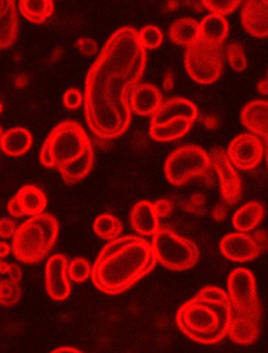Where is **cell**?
<instances>
[{
    "instance_id": "cell-13",
    "label": "cell",
    "mask_w": 268,
    "mask_h": 353,
    "mask_svg": "<svg viewBox=\"0 0 268 353\" xmlns=\"http://www.w3.org/2000/svg\"><path fill=\"white\" fill-rule=\"evenodd\" d=\"M67 268L68 259L63 254H54L46 263V292L50 299L54 301H65L72 293V285L67 273Z\"/></svg>"
},
{
    "instance_id": "cell-7",
    "label": "cell",
    "mask_w": 268,
    "mask_h": 353,
    "mask_svg": "<svg viewBox=\"0 0 268 353\" xmlns=\"http://www.w3.org/2000/svg\"><path fill=\"white\" fill-rule=\"evenodd\" d=\"M151 247L156 261L172 271L192 269L200 256L196 243L164 227L152 236Z\"/></svg>"
},
{
    "instance_id": "cell-12",
    "label": "cell",
    "mask_w": 268,
    "mask_h": 353,
    "mask_svg": "<svg viewBox=\"0 0 268 353\" xmlns=\"http://www.w3.org/2000/svg\"><path fill=\"white\" fill-rule=\"evenodd\" d=\"M219 249L225 259L233 263H247L258 259L264 253L253 232L229 233L221 239Z\"/></svg>"
},
{
    "instance_id": "cell-14",
    "label": "cell",
    "mask_w": 268,
    "mask_h": 353,
    "mask_svg": "<svg viewBox=\"0 0 268 353\" xmlns=\"http://www.w3.org/2000/svg\"><path fill=\"white\" fill-rule=\"evenodd\" d=\"M241 22L251 37H268V0H249L241 10Z\"/></svg>"
},
{
    "instance_id": "cell-4",
    "label": "cell",
    "mask_w": 268,
    "mask_h": 353,
    "mask_svg": "<svg viewBox=\"0 0 268 353\" xmlns=\"http://www.w3.org/2000/svg\"><path fill=\"white\" fill-rule=\"evenodd\" d=\"M231 308L229 300H213L195 295L176 314L182 334L199 344L213 345L227 336Z\"/></svg>"
},
{
    "instance_id": "cell-16",
    "label": "cell",
    "mask_w": 268,
    "mask_h": 353,
    "mask_svg": "<svg viewBox=\"0 0 268 353\" xmlns=\"http://www.w3.org/2000/svg\"><path fill=\"white\" fill-rule=\"evenodd\" d=\"M176 119H186L194 123L198 119V109L189 99L173 97L162 103L157 112L152 115L150 125H162Z\"/></svg>"
},
{
    "instance_id": "cell-21",
    "label": "cell",
    "mask_w": 268,
    "mask_h": 353,
    "mask_svg": "<svg viewBox=\"0 0 268 353\" xmlns=\"http://www.w3.org/2000/svg\"><path fill=\"white\" fill-rule=\"evenodd\" d=\"M265 216L261 203L251 201L241 206L233 216V226L238 232L249 233L255 230Z\"/></svg>"
},
{
    "instance_id": "cell-38",
    "label": "cell",
    "mask_w": 268,
    "mask_h": 353,
    "mask_svg": "<svg viewBox=\"0 0 268 353\" xmlns=\"http://www.w3.org/2000/svg\"><path fill=\"white\" fill-rule=\"evenodd\" d=\"M17 226L13 220L9 218L0 219V237L3 239H13Z\"/></svg>"
},
{
    "instance_id": "cell-17",
    "label": "cell",
    "mask_w": 268,
    "mask_h": 353,
    "mask_svg": "<svg viewBox=\"0 0 268 353\" xmlns=\"http://www.w3.org/2000/svg\"><path fill=\"white\" fill-rule=\"evenodd\" d=\"M162 103V95L157 87L148 83L137 85L130 97L132 112L141 117H152L157 112Z\"/></svg>"
},
{
    "instance_id": "cell-28",
    "label": "cell",
    "mask_w": 268,
    "mask_h": 353,
    "mask_svg": "<svg viewBox=\"0 0 268 353\" xmlns=\"http://www.w3.org/2000/svg\"><path fill=\"white\" fill-rule=\"evenodd\" d=\"M21 299V288L17 282L11 279L0 281V305L10 307L15 305Z\"/></svg>"
},
{
    "instance_id": "cell-20",
    "label": "cell",
    "mask_w": 268,
    "mask_h": 353,
    "mask_svg": "<svg viewBox=\"0 0 268 353\" xmlns=\"http://www.w3.org/2000/svg\"><path fill=\"white\" fill-rule=\"evenodd\" d=\"M227 18L216 14H209L199 23L200 41L212 46H222L229 34Z\"/></svg>"
},
{
    "instance_id": "cell-22",
    "label": "cell",
    "mask_w": 268,
    "mask_h": 353,
    "mask_svg": "<svg viewBox=\"0 0 268 353\" xmlns=\"http://www.w3.org/2000/svg\"><path fill=\"white\" fill-rule=\"evenodd\" d=\"M32 145V136L26 128H12L3 133L0 148L6 155L19 157L24 155Z\"/></svg>"
},
{
    "instance_id": "cell-8",
    "label": "cell",
    "mask_w": 268,
    "mask_h": 353,
    "mask_svg": "<svg viewBox=\"0 0 268 353\" xmlns=\"http://www.w3.org/2000/svg\"><path fill=\"white\" fill-rule=\"evenodd\" d=\"M212 168L210 155L198 145L178 148L164 163V176L169 183L182 186L197 176H206Z\"/></svg>"
},
{
    "instance_id": "cell-3",
    "label": "cell",
    "mask_w": 268,
    "mask_h": 353,
    "mask_svg": "<svg viewBox=\"0 0 268 353\" xmlns=\"http://www.w3.org/2000/svg\"><path fill=\"white\" fill-rule=\"evenodd\" d=\"M40 162L59 170L66 184L82 181L95 162L93 145L82 125L66 121L55 127L42 145Z\"/></svg>"
},
{
    "instance_id": "cell-15",
    "label": "cell",
    "mask_w": 268,
    "mask_h": 353,
    "mask_svg": "<svg viewBox=\"0 0 268 353\" xmlns=\"http://www.w3.org/2000/svg\"><path fill=\"white\" fill-rule=\"evenodd\" d=\"M240 119L251 133L261 137L265 143L268 166V101L257 99L247 103L241 111Z\"/></svg>"
},
{
    "instance_id": "cell-45",
    "label": "cell",
    "mask_w": 268,
    "mask_h": 353,
    "mask_svg": "<svg viewBox=\"0 0 268 353\" xmlns=\"http://www.w3.org/2000/svg\"><path fill=\"white\" fill-rule=\"evenodd\" d=\"M258 91L262 95H268V80H262L258 83Z\"/></svg>"
},
{
    "instance_id": "cell-10",
    "label": "cell",
    "mask_w": 268,
    "mask_h": 353,
    "mask_svg": "<svg viewBox=\"0 0 268 353\" xmlns=\"http://www.w3.org/2000/svg\"><path fill=\"white\" fill-rule=\"evenodd\" d=\"M227 155L233 168L247 172L257 168L262 161L264 145L258 136L242 133L231 140Z\"/></svg>"
},
{
    "instance_id": "cell-40",
    "label": "cell",
    "mask_w": 268,
    "mask_h": 353,
    "mask_svg": "<svg viewBox=\"0 0 268 353\" xmlns=\"http://www.w3.org/2000/svg\"><path fill=\"white\" fill-rule=\"evenodd\" d=\"M227 209L224 204H218L214 209H213V218L216 221L224 220L227 216Z\"/></svg>"
},
{
    "instance_id": "cell-44",
    "label": "cell",
    "mask_w": 268,
    "mask_h": 353,
    "mask_svg": "<svg viewBox=\"0 0 268 353\" xmlns=\"http://www.w3.org/2000/svg\"><path fill=\"white\" fill-rule=\"evenodd\" d=\"M217 123H218V121H217L216 117H212V115L207 117L206 119H204V125H206V127L208 128V129H216Z\"/></svg>"
},
{
    "instance_id": "cell-36",
    "label": "cell",
    "mask_w": 268,
    "mask_h": 353,
    "mask_svg": "<svg viewBox=\"0 0 268 353\" xmlns=\"http://www.w3.org/2000/svg\"><path fill=\"white\" fill-rule=\"evenodd\" d=\"M76 48H78L79 52L83 56L86 57L95 56V54H97V50H99L97 42L88 37L79 38L76 42Z\"/></svg>"
},
{
    "instance_id": "cell-29",
    "label": "cell",
    "mask_w": 268,
    "mask_h": 353,
    "mask_svg": "<svg viewBox=\"0 0 268 353\" xmlns=\"http://www.w3.org/2000/svg\"><path fill=\"white\" fill-rule=\"evenodd\" d=\"M91 271H93V265L83 257H77L72 261H68V268H67L68 277L76 283H82L88 280L91 277Z\"/></svg>"
},
{
    "instance_id": "cell-39",
    "label": "cell",
    "mask_w": 268,
    "mask_h": 353,
    "mask_svg": "<svg viewBox=\"0 0 268 353\" xmlns=\"http://www.w3.org/2000/svg\"><path fill=\"white\" fill-rule=\"evenodd\" d=\"M7 208L8 211H9V214H11L13 218H23V212H22L21 208H20L19 206V203H18L17 199H16L15 196L9 201Z\"/></svg>"
},
{
    "instance_id": "cell-37",
    "label": "cell",
    "mask_w": 268,
    "mask_h": 353,
    "mask_svg": "<svg viewBox=\"0 0 268 353\" xmlns=\"http://www.w3.org/2000/svg\"><path fill=\"white\" fill-rule=\"evenodd\" d=\"M153 207L155 209L158 219L168 218L172 214V211H173V204L168 199H160V200L153 203Z\"/></svg>"
},
{
    "instance_id": "cell-49",
    "label": "cell",
    "mask_w": 268,
    "mask_h": 353,
    "mask_svg": "<svg viewBox=\"0 0 268 353\" xmlns=\"http://www.w3.org/2000/svg\"><path fill=\"white\" fill-rule=\"evenodd\" d=\"M267 76H268V72H267Z\"/></svg>"
},
{
    "instance_id": "cell-27",
    "label": "cell",
    "mask_w": 268,
    "mask_h": 353,
    "mask_svg": "<svg viewBox=\"0 0 268 353\" xmlns=\"http://www.w3.org/2000/svg\"><path fill=\"white\" fill-rule=\"evenodd\" d=\"M93 231L95 235L104 241H113L121 236L123 224L121 220L113 214H104L97 216L93 222Z\"/></svg>"
},
{
    "instance_id": "cell-18",
    "label": "cell",
    "mask_w": 268,
    "mask_h": 353,
    "mask_svg": "<svg viewBox=\"0 0 268 353\" xmlns=\"http://www.w3.org/2000/svg\"><path fill=\"white\" fill-rule=\"evenodd\" d=\"M130 223L133 230L142 236H153L160 228L153 203L149 201H140L134 205L130 214Z\"/></svg>"
},
{
    "instance_id": "cell-11",
    "label": "cell",
    "mask_w": 268,
    "mask_h": 353,
    "mask_svg": "<svg viewBox=\"0 0 268 353\" xmlns=\"http://www.w3.org/2000/svg\"><path fill=\"white\" fill-rule=\"evenodd\" d=\"M212 166L216 170L220 186V194L223 202L227 205H235L242 194V181L238 172L227 157V152L222 149L213 150L209 154Z\"/></svg>"
},
{
    "instance_id": "cell-35",
    "label": "cell",
    "mask_w": 268,
    "mask_h": 353,
    "mask_svg": "<svg viewBox=\"0 0 268 353\" xmlns=\"http://www.w3.org/2000/svg\"><path fill=\"white\" fill-rule=\"evenodd\" d=\"M0 274L9 276L12 281L20 283L22 279V271L16 263H7L5 259H0Z\"/></svg>"
},
{
    "instance_id": "cell-31",
    "label": "cell",
    "mask_w": 268,
    "mask_h": 353,
    "mask_svg": "<svg viewBox=\"0 0 268 353\" xmlns=\"http://www.w3.org/2000/svg\"><path fill=\"white\" fill-rule=\"evenodd\" d=\"M227 61L233 72H243L247 68V58L241 44L233 42L227 46Z\"/></svg>"
},
{
    "instance_id": "cell-30",
    "label": "cell",
    "mask_w": 268,
    "mask_h": 353,
    "mask_svg": "<svg viewBox=\"0 0 268 353\" xmlns=\"http://www.w3.org/2000/svg\"><path fill=\"white\" fill-rule=\"evenodd\" d=\"M139 40L144 50H156L164 42V34L157 26H146L139 32Z\"/></svg>"
},
{
    "instance_id": "cell-33",
    "label": "cell",
    "mask_w": 268,
    "mask_h": 353,
    "mask_svg": "<svg viewBox=\"0 0 268 353\" xmlns=\"http://www.w3.org/2000/svg\"><path fill=\"white\" fill-rule=\"evenodd\" d=\"M207 200L202 194H194L182 203V208L189 214L202 216L206 212Z\"/></svg>"
},
{
    "instance_id": "cell-6",
    "label": "cell",
    "mask_w": 268,
    "mask_h": 353,
    "mask_svg": "<svg viewBox=\"0 0 268 353\" xmlns=\"http://www.w3.org/2000/svg\"><path fill=\"white\" fill-rule=\"evenodd\" d=\"M227 295L231 303L229 326H261L262 306L255 276L245 268H237L227 278Z\"/></svg>"
},
{
    "instance_id": "cell-5",
    "label": "cell",
    "mask_w": 268,
    "mask_h": 353,
    "mask_svg": "<svg viewBox=\"0 0 268 353\" xmlns=\"http://www.w3.org/2000/svg\"><path fill=\"white\" fill-rule=\"evenodd\" d=\"M59 223L54 216H32L18 227L12 241V253L20 263L34 265L44 261L54 248Z\"/></svg>"
},
{
    "instance_id": "cell-48",
    "label": "cell",
    "mask_w": 268,
    "mask_h": 353,
    "mask_svg": "<svg viewBox=\"0 0 268 353\" xmlns=\"http://www.w3.org/2000/svg\"><path fill=\"white\" fill-rule=\"evenodd\" d=\"M3 103H0V114H1V113H3Z\"/></svg>"
},
{
    "instance_id": "cell-23",
    "label": "cell",
    "mask_w": 268,
    "mask_h": 353,
    "mask_svg": "<svg viewBox=\"0 0 268 353\" xmlns=\"http://www.w3.org/2000/svg\"><path fill=\"white\" fill-rule=\"evenodd\" d=\"M16 199L24 216H37L44 214L48 199L46 194L35 185H26L16 194Z\"/></svg>"
},
{
    "instance_id": "cell-24",
    "label": "cell",
    "mask_w": 268,
    "mask_h": 353,
    "mask_svg": "<svg viewBox=\"0 0 268 353\" xmlns=\"http://www.w3.org/2000/svg\"><path fill=\"white\" fill-rule=\"evenodd\" d=\"M170 40L176 46L190 48L200 40L199 23L193 18H180L170 26Z\"/></svg>"
},
{
    "instance_id": "cell-46",
    "label": "cell",
    "mask_w": 268,
    "mask_h": 353,
    "mask_svg": "<svg viewBox=\"0 0 268 353\" xmlns=\"http://www.w3.org/2000/svg\"><path fill=\"white\" fill-rule=\"evenodd\" d=\"M26 74H19V76L16 77L15 84L18 88H22V87L26 86Z\"/></svg>"
},
{
    "instance_id": "cell-25",
    "label": "cell",
    "mask_w": 268,
    "mask_h": 353,
    "mask_svg": "<svg viewBox=\"0 0 268 353\" xmlns=\"http://www.w3.org/2000/svg\"><path fill=\"white\" fill-rule=\"evenodd\" d=\"M192 125L193 123L186 119H172L162 125H150L149 134L152 139L158 143H168L184 137L190 131Z\"/></svg>"
},
{
    "instance_id": "cell-2",
    "label": "cell",
    "mask_w": 268,
    "mask_h": 353,
    "mask_svg": "<svg viewBox=\"0 0 268 353\" xmlns=\"http://www.w3.org/2000/svg\"><path fill=\"white\" fill-rule=\"evenodd\" d=\"M156 263L151 243L135 235L119 236L97 255L90 278L99 291L119 295L151 273Z\"/></svg>"
},
{
    "instance_id": "cell-34",
    "label": "cell",
    "mask_w": 268,
    "mask_h": 353,
    "mask_svg": "<svg viewBox=\"0 0 268 353\" xmlns=\"http://www.w3.org/2000/svg\"><path fill=\"white\" fill-rule=\"evenodd\" d=\"M83 95L78 89L70 88L64 93L63 103L70 110H76L83 103Z\"/></svg>"
},
{
    "instance_id": "cell-1",
    "label": "cell",
    "mask_w": 268,
    "mask_h": 353,
    "mask_svg": "<svg viewBox=\"0 0 268 353\" xmlns=\"http://www.w3.org/2000/svg\"><path fill=\"white\" fill-rule=\"evenodd\" d=\"M147 65V50L131 26L115 30L89 69L84 113L90 131L102 139L121 137L132 119L130 97Z\"/></svg>"
},
{
    "instance_id": "cell-26",
    "label": "cell",
    "mask_w": 268,
    "mask_h": 353,
    "mask_svg": "<svg viewBox=\"0 0 268 353\" xmlns=\"http://www.w3.org/2000/svg\"><path fill=\"white\" fill-rule=\"evenodd\" d=\"M19 10L28 21L41 24L54 14L55 3L52 0H21Z\"/></svg>"
},
{
    "instance_id": "cell-9",
    "label": "cell",
    "mask_w": 268,
    "mask_h": 353,
    "mask_svg": "<svg viewBox=\"0 0 268 353\" xmlns=\"http://www.w3.org/2000/svg\"><path fill=\"white\" fill-rule=\"evenodd\" d=\"M184 67L190 78L198 84L210 85L222 74L224 54L222 46H212L199 40L186 48Z\"/></svg>"
},
{
    "instance_id": "cell-32",
    "label": "cell",
    "mask_w": 268,
    "mask_h": 353,
    "mask_svg": "<svg viewBox=\"0 0 268 353\" xmlns=\"http://www.w3.org/2000/svg\"><path fill=\"white\" fill-rule=\"evenodd\" d=\"M202 5L208 11L211 12V14H216V15L225 17L236 11L239 6L241 5V1L239 0H206Z\"/></svg>"
},
{
    "instance_id": "cell-19",
    "label": "cell",
    "mask_w": 268,
    "mask_h": 353,
    "mask_svg": "<svg viewBox=\"0 0 268 353\" xmlns=\"http://www.w3.org/2000/svg\"><path fill=\"white\" fill-rule=\"evenodd\" d=\"M18 34V14L13 0H0V50L11 48Z\"/></svg>"
},
{
    "instance_id": "cell-41",
    "label": "cell",
    "mask_w": 268,
    "mask_h": 353,
    "mask_svg": "<svg viewBox=\"0 0 268 353\" xmlns=\"http://www.w3.org/2000/svg\"><path fill=\"white\" fill-rule=\"evenodd\" d=\"M12 253V245L6 241H0V259H3Z\"/></svg>"
},
{
    "instance_id": "cell-42",
    "label": "cell",
    "mask_w": 268,
    "mask_h": 353,
    "mask_svg": "<svg viewBox=\"0 0 268 353\" xmlns=\"http://www.w3.org/2000/svg\"><path fill=\"white\" fill-rule=\"evenodd\" d=\"M50 353H83L82 351L79 349L75 348V347L70 346H62L59 348L54 349L50 351Z\"/></svg>"
},
{
    "instance_id": "cell-43",
    "label": "cell",
    "mask_w": 268,
    "mask_h": 353,
    "mask_svg": "<svg viewBox=\"0 0 268 353\" xmlns=\"http://www.w3.org/2000/svg\"><path fill=\"white\" fill-rule=\"evenodd\" d=\"M173 74L168 72L164 79V88L166 89V90H170V89L173 88Z\"/></svg>"
},
{
    "instance_id": "cell-47",
    "label": "cell",
    "mask_w": 268,
    "mask_h": 353,
    "mask_svg": "<svg viewBox=\"0 0 268 353\" xmlns=\"http://www.w3.org/2000/svg\"><path fill=\"white\" fill-rule=\"evenodd\" d=\"M3 129H1V127H0V141H1V138H3Z\"/></svg>"
}]
</instances>
